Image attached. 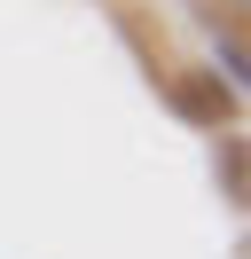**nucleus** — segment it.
<instances>
[{
    "label": "nucleus",
    "mask_w": 251,
    "mask_h": 259,
    "mask_svg": "<svg viewBox=\"0 0 251 259\" xmlns=\"http://www.w3.org/2000/svg\"><path fill=\"white\" fill-rule=\"evenodd\" d=\"M220 189H228V204H243V196H251V173H243V142H235V126L220 134Z\"/></svg>",
    "instance_id": "f03ea898"
},
{
    "label": "nucleus",
    "mask_w": 251,
    "mask_h": 259,
    "mask_svg": "<svg viewBox=\"0 0 251 259\" xmlns=\"http://www.w3.org/2000/svg\"><path fill=\"white\" fill-rule=\"evenodd\" d=\"M220 63H228V87L243 79V39H235V32H220Z\"/></svg>",
    "instance_id": "7ed1b4c3"
},
{
    "label": "nucleus",
    "mask_w": 251,
    "mask_h": 259,
    "mask_svg": "<svg viewBox=\"0 0 251 259\" xmlns=\"http://www.w3.org/2000/svg\"><path fill=\"white\" fill-rule=\"evenodd\" d=\"M173 110L181 118H196V126H212V134H228L235 126V87L220 79V71H173Z\"/></svg>",
    "instance_id": "f257e3e1"
}]
</instances>
